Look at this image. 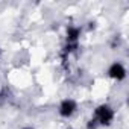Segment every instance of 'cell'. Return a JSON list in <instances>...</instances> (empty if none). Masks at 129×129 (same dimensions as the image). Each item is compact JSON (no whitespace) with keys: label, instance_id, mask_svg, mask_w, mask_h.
Masks as SVG:
<instances>
[{"label":"cell","instance_id":"4","mask_svg":"<svg viewBox=\"0 0 129 129\" xmlns=\"http://www.w3.org/2000/svg\"><path fill=\"white\" fill-rule=\"evenodd\" d=\"M79 34H81V30H79L78 27H69V30H67V40H69L70 43H75V41L78 40Z\"/></svg>","mask_w":129,"mask_h":129},{"label":"cell","instance_id":"3","mask_svg":"<svg viewBox=\"0 0 129 129\" xmlns=\"http://www.w3.org/2000/svg\"><path fill=\"white\" fill-rule=\"evenodd\" d=\"M75 109H76V103H75L73 100H64V102L61 103L59 112H61V115H64V117H69V115H72V114L75 112Z\"/></svg>","mask_w":129,"mask_h":129},{"label":"cell","instance_id":"5","mask_svg":"<svg viewBox=\"0 0 129 129\" xmlns=\"http://www.w3.org/2000/svg\"><path fill=\"white\" fill-rule=\"evenodd\" d=\"M94 127H96V120H91L88 123V129H94Z\"/></svg>","mask_w":129,"mask_h":129},{"label":"cell","instance_id":"1","mask_svg":"<svg viewBox=\"0 0 129 129\" xmlns=\"http://www.w3.org/2000/svg\"><path fill=\"white\" fill-rule=\"evenodd\" d=\"M96 115H97V118H99V121L102 124H109L111 120H112V117H114V112H112V109L109 106L102 105V106H99L96 109Z\"/></svg>","mask_w":129,"mask_h":129},{"label":"cell","instance_id":"2","mask_svg":"<svg viewBox=\"0 0 129 129\" xmlns=\"http://www.w3.org/2000/svg\"><path fill=\"white\" fill-rule=\"evenodd\" d=\"M108 73H109V76H111V78H114V79H118V81L124 79V76H126V70L123 69V66H121V64H112Z\"/></svg>","mask_w":129,"mask_h":129}]
</instances>
